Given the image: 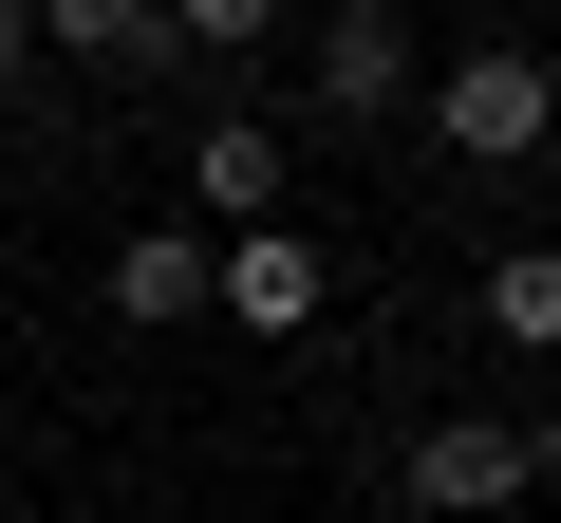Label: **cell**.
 <instances>
[{
  "label": "cell",
  "mask_w": 561,
  "mask_h": 523,
  "mask_svg": "<svg viewBox=\"0 0 561 523\" xmlns=\"http://www.w3.org/2000/svg\"><path fill=\"white\" fill-rule=\"evenodd\" d=\"M412 131H431L449 168H542V150H561V75H542L524 38H468V57L412 94Z\"/></svg>",
  "instance_id": "cell-1"
},
{
  "label": "cell",
  "mask_w": 561,
  "mask_h": 523,
  "mask_svg": "<svg viewBox=\"0 0 561 523\" xmlns=\"http://www.w3.org/2000/svg\"><path fill=\"white\" fill-rule=\"evenodd\" d=\"M542 467H561V430H524V411H431V430L393 449V486H412L431 523H505Z\"/></svg>",
  "instance_id": "cell-2"
},
{
  "label": "cell",
  "mask_w": 561,
  "mask_h": 523,
  "mask_svg": "<svg viewBox=\"0 0 561 523\" xmlns=\"http://www.w3.org/2000/svg\"><path fill=\"white\" fill-rule=\"evenodd\" d=\"M412 94H431V57H412L393 0H337V20L300 38V113H319V131H393Z\"/></svg>",
  "instance_id": "cell-3"
},
{
  "label": "cell",
  "mask_w": 561,
  "mask_h": 523,
  "mask_svg": "<svg viewBox=\"0 0 561 523\" xmlns=\"http://www.w3.org/2000/svg\"><path fill=\"white\" fill-rule=\"evenodd\" d=\"M187 224H206V243L300 224V150H280L262 113H206V131H187Z\"/></svg>",
  "instance_id": "cell-4"
},
{
  "label": "cell",
  "mask_w": 561,
  "mask_h": 523,
  "mask_svg": "<svg viewBox=\"0 0 561 523\" xmlns=\"http://www.w3.org/2000/svg\"><path fill=\"white\" fill-rule=\"evenodd\" d=\"M206 318H225V337H319V318H337V262H319V224H262V243H225V262H206Z\"/></svg>",
  "instance_id": "cell-5"
},
{
  "label": "cell",
  "mask_w": 561,
  "mask_h": 523,
  "mask_svg": "<svg viewBox=\"0 0 561 523\" xmlns=\"http://www.w3.org/2000/svg\"><path fill=\"white\" fill-rule=\"evenodd\" d=\"M206 262H225L206 224H131V243H113V318H131V337H187V318H206Z\"/></svg>",
  "instance_id": "cell-6"
},
{
  "label": "cell",
  "mask_w": 561,
  "mask_h": 523,
  "mask_svg": "<svg viewBox=\"0 0 561 523\" xmlns=\"http://www.w3.org/2000/svg\"><path fill=\"white\" fill-rule=\"evenodd\" d=\"M38 57H76V75H169V0H38Z\"/></svg>",
  "instance_id": "cell-7"
},
{
  "label": "cell",
  "mask_w": 561,
  "mask_h": 523,
  "mask_svg": "<svg viewBox=\"0 0 561 523\" xmlns=\"http://www.w3.org/2000/svg\"><path fill=\"white\" fill-rule=\"evenodd\" d=\"M486 337L505 356H561V243H486Z\"/></svg>",
  "instance_id": "cell-8"
},
{
  "label": "cell",
  "mask_w": 561,
  "mask_h": 523,
  "mask_svg": "<svg viewBox=\"0 0 561 523\" xmlns=\"http://www.w3.org/2000/svg\"><path fill=\"white\" fill-rule=\"evenodd\" d=\"M280 20H262V0H187V20H169V57H262Z\"/></svg>",
  "instance_id": "cell-9"
},
{
  "label": "cell",
  "mask_w": 561,
  "mask_h": 523,
  "mask_svg": "<svg viewBox=\"0 0 561 523\" xmlns=\"http://www.w3.org/2000/svg\"><path fill=\"white\" fill-rule=\"evenodd\" d=\"M38 75V0H0V94H20Z\"/></svg>",
  "instance_id": "cell-10"
}]
</instances>
